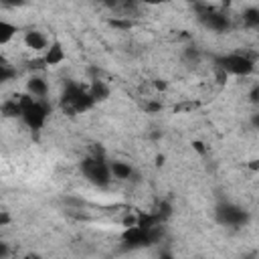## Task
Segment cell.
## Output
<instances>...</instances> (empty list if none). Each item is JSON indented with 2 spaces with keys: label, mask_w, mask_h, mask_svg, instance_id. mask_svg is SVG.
I'll return each mask as SVG.
<instances>
[{
  "label": "cell",
  "mask_w": 259,
  "mask_h": 259,
  "mask_svg": "<svg viewBox=\"0 0 259 259\" xmlns=\"http://www.w3.org/2000/svg\"><path fill=\"white\" fill-rule=\"evenodd\" d=\"M59 105L67 115H77V113L89 111L95 105V99L91 97L89 87H83L77 81H67L61 91Z\"/></svg>",
  "instance_id": "1"
},
{
  "label": "cell",
  "mask_w": 259,
  "mask_h": 259,
  "mask_svg": "<svg viewBox=\"0 0 259 259\" xmlns=\"http://www.w3.org/2000/svg\"><path fill=\"white\" fill-rule=\"evenodd\" d=\"M18 101H20V107H22L20 119L24 121V125L30 127L32 132L42 130V125L47 123L49 113H51V105L47 103V99L32 97L30 93L24 91V93H18Z\"/></svg>",
  "instance_id": "2"
},
{
  "label": "cell",
  "mask_w": 259,
  "mask_h": 259,
  "mask_svg": "<svg viewBox=\"0 0 259 259\" xmlns=\"http://www.w3.org/2000/svg\"><path fill=\"white\" fill-rule=\"evenodd\" d=\"M79 170H81L83 178L95 188H107L113 180V174H111V168H109V162L105 160V156L89 154L85 160H81Z\"/></svg>",
  "instance_id": "3"
},
{
  "label": "cell",
  "mask_w": 259,
  "mask_h": 259,
  "mask_svg": "<svg viewBox=\"0 0 259 259\" xmlns=\"http://www.w3.org/2000/svg\"><path fill=\"white\" fill-rule=\"evenodd\" d=\"M214 65L225 73L233 77H249L255 71V59L247 53H225L214 57Z\"/></svg>",
  "instance_id": "4"
},
{
  "label": "cell",
  "mask_w": 259,
  "mask_h": 259,
  "mask_svg": "<svg viewBox=\"0 0 259 259\" xmlns=\"http://www.w3.org/2000/svg\"><path fill=\"white\" fill-rule=\"evenodd\" d=\"M249 210H245L243 206L235 204V202H219L214 206V221L221 227H229V229H241L249 223Z\"/></svg>",
  "instance_id": "5"
},
{
  "label": "cell",
  "mask_w": 259,
  "mask_h": 259,
  "mask_svg": "<svg viewBox=\"0 0 259 259\" xmlns=\"http://www.w3.org/2000/svg\"><path fill=\"white\" fill-rule=\"evenodd\" d=\"M196 8H198V22H200L206 30L219 32V34L231 30L233 22H231V16H227L225 12H221V10L212 8V6H206V4H200V6H196Z\"/></svg>",
  "instance_id": "6"
},
{
  "label": "cell",
  "mask_w": 259,
  "mask_h": 259,
  "mask_svg": "<svg viewBox=\"0 0 259 259\" xmlns=\"http://www.w3.org/2000/svg\"><path fill=\"white\" fill-rule=\"evenodd\" d=\"M24 47L26 49H30L32 53H45L47 49H49V38L45 36V32H40V30H34V28H30V30H26L24 32Z\"/></svg>",
  "instance_id": "7"
},
{
  "label": "cell",
  "mask_w": 259,
  "mask_h": 259,
  "mask_svg": "<svg viewBox=\"0 0 259 259\" xmlns=\"http://www.w3.org/2000/svg\"><path fill=\"white\" fill-rule=\"evenodd\" d=\"M42 59H45V65L47 67H57L65 61V49H63V42L61 40H51L49 49L42 53Z\"/></svg>",
  "instance_id": "8"
},
{
  "label": "cell",
  "mask_w": 259,
  "mask_h": 259,
  "mask_svg": "<svg viewBox=\"0 0 259 259\" xmlns=\"http://www.w3.org/2000/svg\"><path fill=\"white\" fill-rule=\"evenodd\" d=\"M26 93H30L32 97H38V99H47V95H49V83H47V79L40 77V75L28 77V81H26Z\"/></svg>",
  "instance_id": "9"
},
{
  "label": "cell",
  "mask_w": 259,
  "mask_h": 259,
  "mask_svg": "<svg viewBox=\"0 0 259 259\" xmlns=\"http://www.w3.org/2000/svg\"><path fill=\"white\" fill-rule=\"evenodd\" d=\"M109 168H111V174L115 180H130L134 176V166L130 162L113 160V162H109Z\"/></svg>",
  "instance_id": "10"
},
{
  "label": "cell",
  "mask_w": 259,
  "mask_h": 259,
  "mask_svg": "<svg viewBox=\"0 0 259 259\" xmlns=\"http://www.w3.org/2000/svg\"><path fill=\"white\" fill-rule=\"evenodd\" d=\"M241 20L249 30L259 32V6H247L241 12Z\"/></svg>",
  "instance_id": "11"
},
{
  "label": "cell",
  "mask_w": 259,
  "mask_h": 259,
  "mask_svg": "<svg viewBox=\"0 0 259 259\" xmlns=\"http://www.w3.org/2000/svg\"><path fill=\"white\" fill-rule=\"evenodd\" d=\"M89 93H91V97L95 99V103L105 101V99L109 97V85H107L105 81H101V79H93L91 85H89Z\"/></svg>",
  "instance_id": "12"
},
{
  "label": "cell",
  "mask_w": 259,
  "mask_h": 259,
  "mask_svg": "<svg viewBox=\"0 0 259 259\" xmlns=\"http://www.w3.org/2000/svg\"><path fill=\"white\" fill-rule=\"evenodd\" d=\"M18 34V26L10 20H0V45H8Z\"/></svg>",
  "instance_id": "13"
},
{
  "label": "cell",
  "mask_w": 259,
  "mask_h": 259,
  "mask_svg": "<svg viewBox=\"0 0 259 259\" xmlns=\"http://www.w3.org/2000/svg\"><path fill=\"white\" fill-rule=\"evenodd\" d=\"M2 115L4 117H20L22 115V107H20L18 95H14L12 99H6L2 103Z\"/></svg>",
  "instance_id": "14"
},
{
  "label": "cell",
  "mask_w": 259,
  "mask_h": 259,
  "mask_svg": "<svg viewBox=\"0 0 259 259\" xmlns=\"http://www.w3.org/2000/svg\"><path fill=\"white\" fill-rule=\"evenodd\" d=\"M16 77V69H12L10 67V63H6L4 59L0 61V81L2 83H8L10 79H14Z\"/></svg>",
  "instance_id": "15"
},
{
  "label": "cell",
  "mask_w": 259,
  "mask_h": 259,
  "mask_svg": "<svg viewBox=\"0 0 259 259\" xmlns=\"http://www.w3.org/2000/svg\"><path fill=\"white\" fill-rule=\"evenodd\" d=\"M184 59L190 61V63H196V61L200 59V51H198L196 47H188V49L184 51Z\"/></svg>",
  "instance_id": "16"
},
{
  "label": "cell",
  "mask_w": 259,
  "mask_h": 259,
  "mask_svg": "<svg viewBox=\"0 0 259 259\" xmlns=\"http://www.w3.org/2000/svg\"><path fill=\"white\" fill-rule=\"evenodd\" d=\"M4 6H8V8H20V6H24L26 4V0H0Z\"/></svg>",
  "instance_id": "17"
},
{
  "label": "cell",
  "mask_w": 259,
  "mask_h": 259,
  "mask_svg": "<svg viewBox=\"0 0 259 259\" xmlns=\"http://www.w3.org/2000/svg\"><path fill=\"white\" fill-rule=\"evenodd\" d=\"M144 109H146L148 113H154V111H160V109H162V103H158V101H150V103L144 105Z\"/></svg>",
  "instance_id": "18"
},
{
  "label": "cell",
  "mask_w": 259,
  "mask_h": 259,
  "mask_svg": "<svg viewBox=\"0 0 259 259\" xmlns=\"http://www.w3.org/2000/svg\"><path fill=\"white\" fill-rule=\"evenodd\" d=\"M111 24L113 26H119V28H132V20H117V18H113Z\"/></svg>",
  "instance_id": "19"
},
{
  "label": "cell",
  "mask_w": 259,
  "mask_h": 259,
  "mask_svg": "<svg viewBox=\"0 0 259 259\" xmlns=\"http://www.w3.org/2000/svg\"><path fill=\"white\" fill-rule=\"evenodd\" d=\"M142 4H148V6H160V4H170L172 0H140Z\"/></svg>",
  "instance_id": "20"
},
{
  "label": "cell",
  "mask_w": 259,
  "mask_h": 259,
  "mask_svg": "<svg viewBox=\"0 0 259 259\" xmlns=\"http://www.w3.org/2000/svg\"><path fill=\"white\" fill-rule=\"evenodd\" d=\"M247 168H249V170H253V172H257V170H259V158H255V160H249Z\"/></svg>",
  "instance_id": "21"
},
{
  "label": "cell",
  "mask_w": 259,
  "mask_h": 259,
  "mask_svg": "<svg viewBox=\"0 0 259 259\" xmlns=\"http://www.w3.org/2000/svg\"><path fill=\"white\" fill-rule=\"evenodd\" d=\"M8 221H10V219H8V212H6V210H2V214H0V227H6V225H8Z\"/></svg>",
  "instance_id": "22"
},
{
  "label": "cell",
  "mask_w": 259,
  "mask_h": 259,
  "mask_svg": "<svg viewBox=\"0 0 259 259\" xmlns=\"http://www.w3.org/2000/svg\"><path fill=\"white\" fill-rule=\"evenodd\" d=\"M251 101H253V103H259V87H255V89L251 91Z\"/></svg>",
  "instance_id": "23"
},
{
  "label": "cell",
  "mask_w": 259,
  "mask_h": 259,
  "mask_svg": "<svg viewBox=\"0 0 259 259\" xmlns=\"http://www.w3.org/2000/svg\"><path fill=\"white\" fill-rule=\"evenodd\" d=\"M192 146H194V148H196V150H198L200 154H204V148H202V142H192Z\"/></svg>",
  "instance_id": "24"
},
{
  "label": "cell",
  "mask_w": 259,
  "mask_h": 259,
  "mask_svg": "<svg viewBox=\"0 0 259 259\" xmlns=\"http://www.w3.org/2000/svg\"><path fill=\"white\" fill-rule=\"evenodd\" d=\"M188 4H194V6H200V4H206L208 0H186Z\"/></svg>",
  "instance_id": "25"
},
{
  "label": "cell",
  "mask_w": 259,
  "mask_h": 259,
  "mask_svg": "<svg viewBox=\"0 0 259 259\" xmlns=\"http://www.w3.org/2000/svg\"><path fill=\"white\" fill-rule=\"evenodd\" d=\"M251 121H253V125L259 130V111H257V113H253V119H251Z\"/></svg>",
  "instance_id": "26"
},
{
  "label": "cell",
  "mask_w": 259,
  "mask_h": 259,
  "mask_svg": "<svg viewBox=\"0 0 259 259\" xmlns=\"http://www.w3.org/2000/svg\"><path fill=\"white\" fill-rule=\"evenodd\" d=\"M101 2H105L107 6H117V2H119V0H101Z\"/></svg>",
  "instance_id": "27"
},
{
  "label": "cell",
  "mask_w": 259,
  "mask_h": 259,
  "mask_svg": "<svg viewBox=\"0 0 259 259\" xmlns=\"http://www.w3.org/2000/svg\"><path fill=\"white\" fill-rule=\"evenodd\" d=\"M225 2H229V0H225Z\"/></svg>",
  "instance_id": "28"
}]
</instances>
